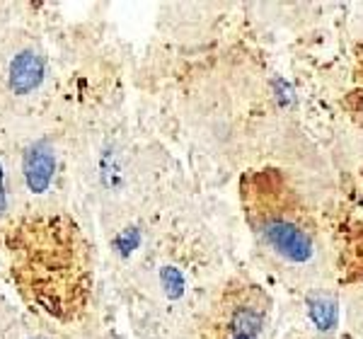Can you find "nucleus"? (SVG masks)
Returning a JSON list of instances; mask_svg holds the SVG:
<instances>
[{"instance_id": "0eeeda50", "label": "nucleus", "mask_w": 363, "mask_h": 339, "mask_svg": "<svg viewBox=\"0 0 363 339\" xmlns=\"http://www.w3.org/2000/svg\"><path fill=\"white\" fill-rule=\"evenodd\" d=\"M5 206V194H3V172H0V211Z\"/></svg>"}, {"instance_id": "6e6552de", "label": "nucleus", "mask_w": 363, "mask_h": 339, "mask_svg": "<svg viewBox=\"0 0 363 339\" xmlns=\"http://www.w3.org/2000/svg\"><path fill=\"white\" fill-rule=\"evenodd\" d=\"M37 339H42V337H37Z\"/></svg>"}, {"instance_id": "39448f33", "label": "nucleus", "mask_w": 363, "mask_h": 339, "mask_svg": "<svg viewBox=\"0 0 363 339\" xmlns=\"http://www.w3.org/2000/svg\"><path fill=\"white\" fill-rule=\"evenodd\" d=\"M44 78V63L42 58L32 51H22L20 56H15L13 66H10V87L17 95H27L29 90H34Z\"/></svg>"}, {"instance_id": "20e7f679", "label": "nucleus", "mask_w": 363, "mask_h": 339, "mask_svg": "<svg viewBox=\"0 0 363 339\" xmlns=\"http://www.w3.org/2000/svg\"><path fill=\"white\" fill-rule=\"evenodd\" d=\"M56 160L46 143H34L25 153V179L32 191H44L54 177Z\"/></svg>"}, {"instance_id": "7ed1b4c3", "label": "nucleus", "mask_w": 363, "mask_h": 339, "mask_svg": "<svg viewBox=\"0 0 363 339\" xmlns=\"http://www.w3.org/2000/svg\"><path fill=\"white\" fill-rule=\"evenodd\" d=\"M264 327V303L252 289L242 291L228 306L225 318L211 332V339H259Z\"/></svg>"}, {"instance_id": "f257e3e1", "label": "nucleus", "mask_w": 363, "mask_h": 339, "mask_svg": "<svg viewBox=\"0 0 363 339\" xmlns=\"http://www.w3.org/2000/svg\"><path fill=\"white\" fill-rule=\"evenodd\" d=\"M13 277L29 303L66 320L85 298V252L78 228L63 216H37L5 228Z\"/></svg>"}, {"instance_id": "f03ea898", "label": "nucleus", "mask_w": 363, "mask_h": 339, "mask_svg": "<svg viewBox=\"0 0 363 339\" xmlns=\"http://www.w3.org/2000/svg\"><path fill=\"white\" fill-rule=\"evenodd\" d=\"M255 233L269 252L291 269H313L320 257L315 233L294 209L269 206V211H255Z\"/></svg>"}, {"instance_id": "423d86ee", "label": "nucleus", "mask_w": 363, "mask_h": 339, "mask_svg": "<svg viewBox=\"0 0 363 339\" xmlns=\"http://www.w3.org/2000/svg\"><path fill=\"white\" fill-rule=\"evenodd\" d=\"M347 315H349V325L356 335L363 337V289L359 294H354L349 298V306H347Z\"/></svg>"}]
</instances>
